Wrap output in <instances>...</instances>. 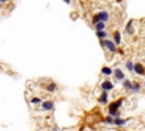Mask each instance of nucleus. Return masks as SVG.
<instances>
[{
    "label": "nucleus",
    "instance_id": "1",
    "mask_svg": "<svg viewBox=\"0 0 145 131\" xmlns=\"http://www.w3.org/2000/svg\"><path fill=\"white\" fill-rule=\"evenodd\" d=\"M123 102H124V99L123 98H119L118 101H116V102H113V103L110 104V106H109V114L113 116V118H119V115H120V112H119V107L121 106V104H123Z\"/></svg>",
    "mask_w": 145,
    "mask_h": 131
},
{
    "label": "nucleus",
    "instance_id": "2",
    "mask_svg": "<svg viewBox=\"0 0 145 131\" xmlns=\"http://www.w3.org/2000/svg\"><path fill=\"white\" fill-rule=\"evenodd\" d=\"M102 45H103L107 50H109L110 52H112V53L117 52V44H116L113 41H110V40L106 39V40L102 41Z\"/></svg>",
    "mask_w": 145,
    "mask_h": 131
},
{
    "label": "nucleus",
    "instance_id": "3",
    "mask_svg": "<svg viewBox=\"0 0 145 131\" xmlns=\"http://www.w3.org/2000/svg\"><path fill=\"white\" fill-rule=\"evenodd\" d=\"M134 71L140 76H144L145 75V68H144V66L142 63H136L134 66Z\"/></svg>",
    "mask_w": 145,
    "mask_h": 131
},
{
    "label": "nucleus",
    "instance_id": "4",
    "mask_svg": "<svg viewBox=\"0 0 145 131\" xmlns=\"http://www.w3.org/2000/svg\"><path fill=\"white\" fill-rule=\"evenodd\" d=\"M101 87H102V89H103V90H106V92H109V90L113 89L115 85H113L111 81H109V80H104V81L101 84Z\"/></svg>",
    "mask_w": 145,
    "mask_h": 131
},
{
    "label": "nucleus",
    "instance_id": "5",
    "mask_svg": "<svg viewBox=\"0 0 145 131\" xmlns=\"http://www.w3.org/2000/svg\"><path fill=\"white\" fill-rule=\"evenodd\" d=\"M113 75H115L116 79H118V80H125V73H124V71L121 70V69H119V68L115 69V71H113Z\"/></svg>",
    "mask_w": 145,
    "mask_h": 131
},
{
    "label": "nucleus",
    "instance_id": "6",
    "mask_svg": "<svg viewBox=\"0 0 145 131\" xmlns=\"http://www.w3.org/2000/svg\"><path fill=\"white\" fill-rule=\"evenodd\" d=\"M53 107H55V104H53L52 101H45L42 103V109L45 111H51L53 110Z\"/></svg>",
    "mask_w": 145,
    "mask_h": 131
},
{
    "label": "nucleus",
    "instance_id": "7",
    "mask_svg": "<svg viewBox=\"0 0 145 131\" xmlns=\"http://www.w3.org/2000/svg\"><path fill=\"white\" fill-rule=\"evenodd\" d=\"M98 16H99V18H100V21L101 22H108L109 21V14H108V11H106V10H102V11H100V13L98 14Z\"/></svg>",
    "mask_w": 145,
    "mask_h": 131
},
{
    "label": "nucleus",
    "instance_id": "8",
    "mask_svg": "<svg viewBox=\"0 0 145 131\" xmlns=\"http://www.w3.org/2000/svg\"><path fill=\"white\" fill-rule=\"evenodd\" d=\"M133 23H134V21H129L126 25V33L128 34V35H133V34L135 33L134 27H133Z\"/></svg>",
    "mask_w": 145,
    "mask_h": 131
},
{
    "label": "nucleus",
    "instance_id": "9",
    "mask_svg": "<svg viewBox=\"0 0 145 131\" xmlns=\"http://www.w3.org/2000/svg\"><path fill=\"white\" fill-rule=\"evenodd\" d=\"M113 41H115L116 44H120L121 35H120V32H119V31H116V32L113 33Z\"/></svg>",
    "mask_w": 145,
    "mask_h": 131
},
{
    "label": "nucleus",
    "instance_id": "10",
    "mask_svg": "<svg viewBox=\"0 0 145 131\" xmlns=\"http://www.w3.org/2000/svg\"><path fill=\"white\" fill-rule=\"evenodd\" d=\"M99 102L102 104H106L108 102V92H106V90H103V93L101 94L100 98H99Z\"/></svg>",
    "mask_w": 145,
    "mask_h": 131
},
{
    "label": "nucleus",
    "instance_id": "11",
    "mask_svg": "<svg viewBox=\"0 0 145 131\" xmlns=\"http://www.w3.org/2000/svg\"><path fill=\"white\" fill-rule=\"evenodd\" d=\"M123 86L125 89H127V90H132V88H133V82L128 80V79H125L124 82H123Z\"/></svg>",
    "mask_w": 145,
    "mask_h": 131
},
{
    "label": "nucleus",
    "instance_id": "12",
    "mask_svg": "<svg viewBox=\"0 0 145 131\" xmlns=\"http://www.w3.org/2000/svg\"><path fill=\"white\" fill-rule=\"evenodd\" d=\"M106 30V23L104 22H100L95 25V31L96 32H100V31H104Z\"/></svg>",
    "mask_w": 145,
    "mask_h": 131
},
{
    "label": "nucleus",
    "instance_id": "13",
    "mask_svg": "<svg viewBox=\"0 0 145 131\" xmlns=\"http://www.w3.org/2000/svg\"><path fill=\"white\" fill-rule=\"evenodd\" d=\"M101 72L103 73L104 76H111L112 75V70H111V68H109V67H103L101 69Z\"/></svg>",
    "mask_w": 145,
    "mask_h": 131
},
{
    "label": "nucleus",
    "instance_id": "14",
    "mask_svg": "<svg viewBox=\"0 0 145 131\" xmlns=\"http://www.w3.org/2000/svg\"><path fill=\"white\" fill-rule=\"evenodd\" d=\"M127 122V120H125V119H120V118H116L115 119V122L113 123L116 124V126H118V127H121V126H124L125 123Z\"/></svg>",
    "mask_w": 145,
    "mask_h": 131
},
{
    "label": "nucleus",
    "instance_id": "15",
    "mask_svg": "<svg viewBox=\"0 0 145 131\" xmlns=\"http://www.w3.org/2000/svg\"><path fill=\"white\" fill-rule=\"evenodd\" d=\"M96 36H98L100 40H106L108 34H107L106 31H100V32H96Z\"/></svg>",
    "mask_w": 145,
    "mask_h": 131
},
{
    "label": "nucleus",
    "instance_id": "16",
    "mask_svg": "<svg viewBox=\"0 0 145 131\" xmlns=\"http://www.w3.org/2000/svg\"><path fill=\"white\" fill-rule=\"evenodd\" d=\"M56 89H57V85L55 84V82H50V84L47 86V90L50 93H53Z\"/></svg>",
    "mask_w": 145,
    "mask_h": 131
},
{
    "label": "nucleus",
    "instance_id": "17",
    "mask_svg": "<svg viewBox=\"0 0 145 131\" xmlns=\"http://www.w3.org/2000/svg\"><path fill=\"white\" fill-rule=\"evenodd\" d=\"M141 89V85L138 82H133V88H132V92L133 93H138Z\"/></svg>",
    "mask_w": 145,
    "mask_h": 131
},
{
    "label": "nucleus",
    "instance_id": "18",
    "mask_svg": "<svg viewBox=\"0 0 145 131\" xmlns=\"http://www.w3.org/2000/svg\"><path fill=\"white\" fill-rule=\"evenodd\" d=\"M134 66H135V64L133 63V62L130 61V60L126 62V68H127V69H128L129 71H133V70H134Z\"/></svg>",
    "mask_w": 145,
    "mask_h": 131
},
{
    "label": "nucleus",
    "instance_id": "19",
    "mask_svg": "<svg viewBox=\"0 0 145 131\" xmlns=\"http://www.w3.org/2000/svg\"><path fill=\"white\" fill-rule=\"evenodd\" d=\"M104 122H107V123H110V124H112L113 122H115V118H113V116H107L106 119H104Z\"/></svg>",
    "mask_w": 145,
    "mask_h": 131
},
{
    "label": "nucleus",
    "instance_id": "20",
    "mask_svg": "<svg viewBox=\"0 0 145 131\" xmlns=\"http://www.w3.org/2000/svg\"><path fill=\"white\" fill-rule=\"evenodd\" d=\"M101 21H100V18H99V16H98V14L96 15H94L93 16V18H92V24H94V25H96L98 23H100Z\"/></svg>",
    "mask_w": 145,
    "mask_h": 131
},
{
    "label": "nucleus",
    "instance_id": "21",
    "mask_svg": "<svg viewBox=\"0 0 145 131\" xmlns=\"http://www.w3.org/2000/svg\"><path fill=\"white\" fill-rule=\"evenodd\" d=\"M31 103H32V104H40V103H41V98L34 97V98L31 99Z\"/></svg>",
    "mask_w": 145,
    "mask_h": 131
},
{
    "label": "nucleus",
    "instance_id": "22",
    "mask_svg": "<svg viewBox=\"0 0 145 131\" xmlns=\"http://www.w3.org/2000/svg\"><path fill=\"white\" fill-rule=\"evenodd\" d=\"M65 2H66V4H70V0H64Z\"/></svg>",
    "mask_w": 145,
    "mask_h": 131
},
{
    "label": "nucleus",
    "instance_id": "23",
    "mask_svg": "<svg viewBox=\"0 0 145 131\" xmlns=\"http://www.w3.org/2000/svg\"><path fill=\"white\" fill-rule=\"evenodd\" d=\"M0 2H7V0H0Z\"/></svg>",
    "mask_w": 145,
    "mask_h": 131
},
{
    "label": "nucleus",
    "instance_id": "24",
    "mask_svg": "<svg viewBox=\"0 0 145 131\" xmlns=\"http://www.w3.org/2000/svg\"><path fill=\"white\" fill-rule=\"evenodd\" d=\"M52 131H57V130L56 129H52Z\"/></svg>",
    "mask_w": 145,
    "mask_h": 131
},
{
    "label": "nucleus",
    "instance_id": "25",
    "mask_svg": "<svg viewBox=\"0 0 145 131\" xmlns=\"http://www.w3.org/2000/svg\"><path fill=\"white\" fill-rule=\"evenodd\" d=\"M0 8H1V5H0Z\"/></svg>",
    "mask_w": 145,
    "mask_h": 131
},
{
    "label": "nucleus",
    "instance_id": "26",
    "mask_svg": "<svg viewBox=\"0 0 145 131\" xmlns=\"http://www.w3.org/2000/svg\"><path fill=\"white\" fill-rule=\"evenodd\" d=\"M144 85H145V81H144Z\"/></svg>",
    "mask_w": 145,
    "mask_h": 131
}]
</instances>
